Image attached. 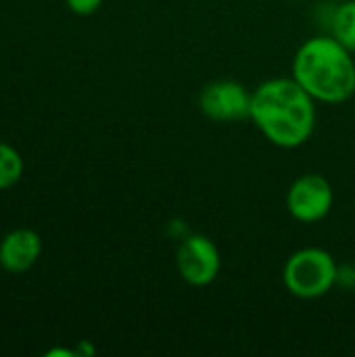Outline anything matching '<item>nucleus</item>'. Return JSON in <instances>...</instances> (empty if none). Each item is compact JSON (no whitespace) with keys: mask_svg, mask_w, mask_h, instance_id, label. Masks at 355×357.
<instances>
[{"mask_svg":"<svg viewBox=\"0 0 355 357\" xmlns=\"http://www.w3.org/2000/svg\"><path fill=\"white\" fill-rule=\"evenodd\" d=\"M339 266L335 257L318 247H308L295 251L282 270V280L287 291L299 299L324 297L337 284Z\"/></svg>","mask_w":355,"mask_h":357,"instance_id":"7ed1b4c3","label":"nucleus"},{"mask_svg":"<svg viewBox=\"0 0 355 357\" xmlns=\"http://www.w3.org/2000/svg\"><path fill=\"white\" fill-rule=\"evenodd\" d=\"M42 255V238L31 228H15L0 241V268L8 274H23Z\"/></svg>","mask_w":355,"mask_h":357,"instance_id":"0eeeda50","label":"nucleus"},{"mask_svg":"<svg viewBox=\"0 0 355 357\" xmlns=\"http://www.w3.org/2000/svg\"><path fill=\"white\" fill-rule=\"evenodd\" d=\"M65 2H67L69 10L75 15H92L103 6L105 0H65Z\"/></svg>","mask_w":355,"mask_h":357,"instance_id":"9d476101","label":"nucleus"},{"mask_svg":"<svg viewBox=\"0 0 355 357\" xmlns=\"http://www.w3.org/2000/svg\"><path fill=\"white\" fill-rule=\"evenodd\" d=\"M251 94L243 84L232 79H216L199 92L201 111L220 123H236L251 115Z\"/></svg>","mask_w":355,"mask_h":357,"instance_id":"39448f33","label":"nucleus"},{"mask_svg":"<svg viewBox=\"0 0 355 357\" xmlns=\"http://www.w3.org/2000/svg\"><path fill=\"white\" fill-rule=\"evenodd\" d=\"M333 199V186L324 176L303 174L291 184L287 192V209L297 222L314 224L328 215Z\"/></svg>","mask_w":355,"mask_h":357,"instance_id":"423d86ee","label":"nucleus"},{"mask_svg":"<svg viewBox=\"0 0 355 357\" xmlns=\"http://www.w3.org/2000/svg\"><path fill=\"white\" fill-rule=\"evenodd\" d=\"M333 38L355 52V0L343 2L333 17Z\"/></svg>","mask_w":355,"mask_h":357,"instance_id":"6e6552de","label":"nucleus"},{"mask_svg":"<svg viewBox=\"0 0 355 357\" xmlns=\"http://www.w3.org/2000/svg\"><path fill=\"white\" fill-rule=\"evenodd\" d=\"M314 96L295 77H274L253 90L249 119L272 144L297 149L314 134Z\"/></svg>","mask_w":355,"mask_h":357,"instance_id":"f257e3e1","label":"nucleus"},{"mask_svg":"<svg viewBox=\"0 0 355 357\" xmlns=\"http://www.w3.org/2000/svg\"><path fill=\"white\" fill-rule=\"evenodd\" d=\"M46 356H48V357H56V356L75 357V356H77V349H75V351H71V349H50V351H48Z\"/></svg>","mask_w":355,"mask_h":357,"instance_id":"9b49d317","label":"nucleus"},{"mask_svg":"<svg viewBox=\"0 0 355 357\" xmlns=\"http://www.w3.org/2000/svg\"><path fill=\"white\" fill-rule=\"evenodd\" d=\"M293 77L314 100L337 105L355 94V61L333 36H316L303 42L293 59Z\"/></svg>","mask_w":355,"mask_h":357,"instance_id":"f03ea898","label":"nucleus"},{"mask_svg":"<svg viewBox=\"0 0 355 357\" xmlns=\"http://www.w3.org/2000/svg\"><path fill=\"white\" fill-rule=\"evenodd\" d=\"M176 266L184 282L190 287H207L218 278L222 270L220 249L211 238L203 234H188L178 247Z\"/></svg>","mask_w":355,"mask_h":357,"instance_id":"20e7f679","label":"nucleus"},{"mask_svg":"<svg viewBox=\"0 0 355 357\" xmlns=\"http://www.w3.org/2000/svg\"><path fill=\"white\" fill-rule=\"evenodd\" d=\"M23 176V157L6 142H0V190H8Z\"/></svg>","mask_w":355,"mask_h":357,"instance_id":"1a4fd4ad","label":"nucleus"}]
</instances>
